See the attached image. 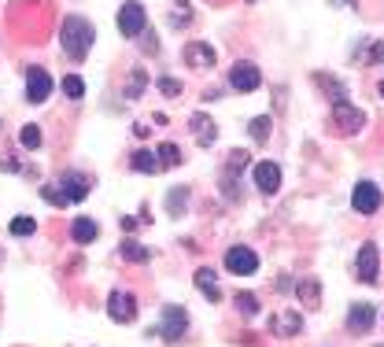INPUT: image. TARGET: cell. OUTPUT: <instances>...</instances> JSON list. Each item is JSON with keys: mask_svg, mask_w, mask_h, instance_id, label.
Masks as SVG:
<instances>
[{"mask_svg": "<svg viewBox=\"0 0 384 347\" xmlns=\"http://www.w3.org/2000/svg\"><path fill=\"white\" fill-rule=\"evenodd\" d=\"M93 45H96L93 22L82 19V15H63V22H59V48H63V56L74 59V63H82L89 52H93Z\"/></svg>", "mask_w": 384, "mask_h": 347, "instance_id": "cell-1", "label": "cell"}, {"mask_svg": "<svg viewBox=\"0 0 384 347\" xmlns=\"http://www.w3.org/2000/svg\"><path fill=\"white\" fill-rule=\"evenodd\" d=\"M115 22H119V34L133 41V37H140L145 27H148V11L140 8V0H126V4L119 8V19Z\"/></svg>", "mask_w": 384, "mask_h": 347, "instance_id": "cell-2", "label": "cell"}, {"mask_svg": "<svg viewBox=\"0 0 384 347\" xmlns=\"http://www.w3.org/2000/svg\"><path fill=\"white\" fill-rule=\"evenodd\" d=\"M185 329H189V314H185V307H177V303H166L163 307V321H159V337L166 344H177L185 337Z\"/></svg>", "mask_w": 384, "mask_h": 347, "instance_id": "cell-3", "label": "cell"}, {"mask_svg": "<svg viewBox=\"0 0 384 347\" xmlns=\"http://www.w3.org/2000/svg\"><path fill=\"white\" fill-rule=\"evenodd\" d=\"M56 189H59L71 203H82L89 192H93V177L82 174V170H63V174H59V182H56Z\"/></svg>", "mask_w": 384, "mask_h": 347, "instance_id": "cell-4", "label": "cell"}, {"mask_svg": "<svg viewBox=\"0 0 384 347\" xmlns=\"http://www.w3.org/2000/svg\"><path fill=\"white\" fill-rule=\"evenodd\" d=\"M229 85H233L237 93H255V89L263 85V74L251 59H237L233 67H229Z\"/></svg>", "mask_w": 384, "mask_h": 347, "instance_id": "cell-5", "label": "cell"}, {"mask_svg": "<svg viewBox=\"0 0 384 347\" xmlns=\"http://www.w3.org/2000/svg\"><path fill=\"white\" fill-rule=\"evenodd\" d=\"M355 277L366 281V285H377V277H381V251H377V244H362V248H358Z\"/></svg>", "mask_w": 384, "mask_h": 347, "instance_id": "cell-6", "label": "cell"}, {"mask_svg": "<svg viewBox=\"0 0 384 347\" xmlns=\"http://www.w3.org/2000/svg\"><path fill=\"white\" fill-rule=\"evenodd\" d=\"M226 270L237 277H251L255 270H259V255L251 248H244V244H233V248L226 251Z\"/></svg>", "mask_w": 384, "mask_h": 347, "instance_id": "cell-7", "label": "cell"}, {"mask_svg": "<svg viewBox=\"0 0 384 347\" xmlns=\"http://www.w3.org/2000/svg\"><path fill=\"white\" fill-rule=\"evenodd\" d=\"M351 207L358 214H377L381 211V189L374 182H358L351 192Z\"/></svg>", "mask_w": 384, "mask_h": 347, "instance_id": "cell-8", "label": "cell"}, {"mask_svg": "<svg viewBox=\"0 0 384 347\" xmlns=\"http://www.w3.org/2000/svg\"><path fill=\"white\" fill-rule=\"evenodd\" d=\"M362 122H366V115L355 104H348V100H337V104H332V126H340V133L362 130Z\"/></svg>", "mask_w": 384, "mask_h": 347, "instance_id": "cell-9", "label": "cell"}, {"mask_svg": "<svg viewBox=\"0 0 384 347\" xmlns=\"http://www.w3.org/2000/svg\"><path fill=\"white\" fill-rule=\"evenodd\" d=\"M52 96V78H48L45 67H30L27 71V100L30 104H45Z\"/></svg>", "mask_w": 384, "mask_h": 347, "instance_id": "cell-10", "label": "cell"}, {"mask_svg": "<svg viewBox=\"0 0 384 347\" xmlns=\"http://www.w3.org/2000/svg\"><path fill=\"white\" fill-rule=\"evenodd\" d=\"M251 177H255V189H259V192H266V196H274V192L281 189V166H277V163H270V159L255 163Z\"/></svg>", "mask_w": 384, "mask_h": 347, "instance_id": "cell-11", "label": "cell"}, {"mask_svg": "<svg viewBox=\"0 0 384 347\" xmlns=\"http://www.w3.org/2000/svg\"><path fill=\"white\" fill-rule=\"evenodd\" d=\"M108 314H111V321H122V325H130V321L137 318V300H133V292H111Z\"/></svg>", "mask_w": 384, "mask_h": 347, "instance_id": "cell-12", "label": "cell"}, {"mask_svg": "<svg viewBox=\"0 0 384 347\" xmlns=\"http://www.w3.org/2000/svg\"><path fill=\"white\" fill-rule=\"evenodd\" d=\"M214 59H219V52H214L207 41H189L185 45V63H189V67L207 71V67H214Z\"/></svg>", "mask_w": 384, "mask_h": 347, "instance_id": "cell-13", "label": "cell"}, {"mask_svg": "<svg viewBox=\"0 0 384 347\" xmlns=\"http://www.w3.org/2000/svg\"><path fill=\"white\" fill-rule=\"evenodd\" d=\"M270 332H277V337H296V332H303V314L300 311L274 314L270 318Z\"/></svg>", "mask_w": 384, "mask_h": 347, "instance_id": "cell-14", "label": "cell"}, {"mask_svg": "<svg viewBox=\"0 0 384 347\" xmlns=\"http://www.w3.org/2000/svg\"><path fill=\"white\" fill-rule=\"evenodd\" d=\"M192 137H196L200 148H211L214 140H219V130H214V122L207 115H192Z\"/></svg>", "mask_w": 384, "mask_h": 347, "instance_id": "cell-15", "label": "cell"}, {"mask_svg": "<svg viewBox=\"0 0 384 347\" xmlns=\"http://www.w3.org/2000/svg\"><path fill=\"white\" fill-rule=\"evenodd\" d=\"M374 325V303H355L348 311V329L351 332H369Z\"/></svg>", "mask_w": 384, "mask_h": 347, "instance_id": "cell-16", "label": "cell"}, {"mask_svg": "<svg viewBox=\"0 0 384 347\" xmlns=\"http://www.w3.org/2000/svg\"><path fill=\"white\" fill-rule=\"evenodd\" d=\"M192 281H196V288L207 295L211 303H219L222 300V292H219V281H214V270H207V266H200L196 274H192Z\"/></svg>", "mask_w": 384, "mask_h": 347, "instance_id": "cell-17", "label": "cell"}, {"mask_svg": "<svg viewBox=\"0 0 384 347\" xmlns=\"http://www.w3.org/2000/svg\"><path fill=\"white\" fill-rule=\"evenodd\" d=\"M130 166H133L137 174H159L163 170L159 156H156V152H148V148H137L133 156H130Z\"/></svg>", "mask_w": 384, "mask_h": 347, "instance_id": "cell-18", "label": "cell"}, {"mask_svg": "<svg viewBox=\"0 0 384 347\" xmlns=\"http://www.w3.org/2000/svg\"><path fill=\"white\" fill-rule=\"evenodd\" d=\"M71 237H74V244H93L100 237V226L93 222V218H74Z\"/></svg>", "mask_w": 384, "mask_h": 347, "instance_id": "cell-19", "label": "cell"}, {"mask_svg": "<svg viewBox=\"0 0 384 347\" xmlns=\"http://www.w3.org/2000/svg\"><path fill=\"white\" fill-rule=\"evenodd\" d=\"M119 255H122L126 263H148L152 259V248H145L140 240H122L119 244Z\"/></svg>", "mask_w": 384, "mask_h": 347, "instance_id": "cell-20", "label": "cell"}, {"mask_svg": "<svg viewBox=\"0 0 384 347\" xmlns=\"http://www.w3.org/2000/svg\"><path fill=\"white\" fill-rule=\"evenodd\" d=\"M270 130H274L270 115H259V119H251V126H248V133H251L255 145H266V140H270Z\"/></svg>", "mask_w": 384, "mask_h": 347, "instance_id": "cell-21", "label": "cell"}, {"mask_svg": "<svg viewBox=\"0 0 384 347\" xmlns=\"http://www.w3.org/2000/svg\"><path fill=\"white\" fill-rule=\"evenodd\" d=\"M145 89H148V71H145V67H133L130 82H126V96L140 100V96H145Z\"/></svg>", "mask_w": 384, "mask_h": 347, "instance_id": "cell-22", "label": "cell"}, {"mask_svg": "<svg viewBox=\"0 0 384 347\" xmlns=\"http://www.w3.org/2000/svg\"><path fill=\"white\" fill-rule=\"evenodd\" d=\"M314 82L325 89V93L332 96V104L337 100H348V89H344V82H337V78H329V74H314Z\"/></svg>", "mask_w": 384, "mask_h": 347, "instance_id": "cell-23", "label": "cell"}, {"mask_svg": "<svg viewBox=\"0 0 384 347\" xmlns=\"http://www.w3.org/2000/svg\"><path fill=\"white\" fill-rule=\"evenodd\" d=\"M296 295L300 300H307V307H318V300H322V292H318V281L314 277H307L296 285Z\"/></svg>", "mask_w": 384, "mask_h": 347, "instance_id": "cell-24", "label": "cell"}, {"mask_svg": "<svg viewBox=\"0 0 384 347\" xmlns=\"http://www.w3.org/2000/svg\"><path fill=\"white\" fill-rule=\"evenodd\" d=\"M189 203V189H170L166 192V214H182Z\"/></svg>", "mask_w": 384, "mask_h": 347, "instance_id": "cell-25", "label": "cell"}, {"mask_svg": "<svg viewBox=\"0 0 384 347\" xmlns=\"http://www.w3.org/2000/svg\"><path fill=\"white\" fill-rule=\"evenodd\" d=\"M156 156H159V166H177V163H182V148L166 140V145L156 148Z\"/></svg>", "mask_w": 384, "mask_h": 347, "instance_id": "cell-26", "label": "cell"}, {"mask_svg": "<svg viewBox=\"0 0 384 347\" xmlns=\"http://www.w3.org/2000/svg\"><path fill=\"white\" fill-rule=\"evenodd\" d=\"M63 96L67 100H82L85 96V82L78 78V74H67V78H63Z\"/></svg>", "mask_w": 384, "mask_h": 347, "instance_id": "cell-27", "label": "cell"}, {"mask_svg": "<svg viewBox=\"0 0 384 347\" xmlns=\"http://www.w3.org/2000/svg\"><path fill=\"white\" fill-rule=\"evenodd\" d=\"M233 303H237V311H240V314H248V318H251V314H259V295H251V292H237V300H233Z\"/></svg>", "mask_w": 384, "mask_h": 347, "instance_id": "cell-28", "label": "cell"}, {"mask_svg": "<svg viewBox=\"0 0 384 347\" xmlns=\"http://www.w3.org/2000/svg\"><path fill=\"white\" fill-rule=\"evenodd\" d=\"M19 140H22V148H27V152H34V148H41V130H37V126H22V133H19Z\"/></svg>", "mask_w": 384, "mask_h": 347, "instance_id": "cell-29", "label": "cell"}, {"mask_svg": "<svg viewBox=\"0 0 384 347\" xmlns=\"http://www.w3.org/2000/svg\"><path fill=\"white\" fill-rule=\"evenodd\" d=\"M41 196H45L48 203H52V207H59V211H63V207H71V200L63 196V192H59L56 185H41Z\"/></svg>", "mask_w": 384, "mask_h": 347, "instance_id": "cell-30", "label": "cell"}, {"mask_svg": "<svg viewBox=\"0 0 384 347\" xmlns=\"http://www.w3.org/2000/svg\"><path fill=\"white\" fill-rule=\"evenodd\" d=\"M30 233H37L34 218H15V222H11V237H30Z\"/></svg>", "mask_w": 384, "mask_h": 347, "instance_id": "cell-31", "label": "cell"}, {"mask_svg": "<svg viewBox=\"0 0 384 347\" xmlns=\"http://www.w3.org/2000/svg\"><path fill=\"white\" fill-rule=\"evenodd\" d=\"M156 89H159L163 96H170V100H174V96H182V82H177V78H159Z\"/></svg>", "mask_w": 384, "mask_h": 347, "instance_id": "cell-32", "label": "cell"}, {"mask_svg": "<svg viewBox=\"0 0 384 347\" xmlns=\"http://www.w3.org/2000/svg\"><path fill=\"white\" fill-rule=\"evenodd\" d=\"M369 59H374L377 67H384V41H381V45H374V48H369Z\"/></svg>", "mask_w": 384, "mask_h": 347, "instance_id": "cell-33", "label": "cell"}, {"mask_svg": "<svg viewBox=\"0 0 384 347\" xmlns=\"http://www.w3.org/2000/svg\"><path fill=\"white\" fill-rule=\"evenodd\" d=\"M133 133H137V137H148V133H152V126H148V122H137V126H133Z\"/></svg>", "mask_w": 384, "mask_h": 347, "instance_id": "cell-34", "label": "cell"}, {"mask_svg": "<svg viewBox=\"0 0 384 347\" xmlns=\"http://www.w3.org/2000/svg\"><path fill=\"white\" fill-rule=\"evenodd\" d=\"M329 4H358V0H329Z\"/></svg>", "mask_w": 384, "mask_h": 347, "instance_id": "cell-35", "label": "cell"}, {"mask_svg": "<svg viewBox=\"0 0 384 347\" xmlns=\"http://www.w3.org/2000/svg\"><path fill=\"white\" fill-rule=\"evenodd\" d=\"M377 93H381V100H384V82H381V85H377Z\"/></svg>", "mask_w": 384, "mask_h": 347, "instance_id": "cell-36", "label": "cell"}]
</instances>
